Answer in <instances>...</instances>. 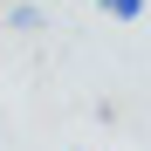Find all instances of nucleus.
<instances>
[{"label":"nucleus","instance_id":"f257e3e1","mask_svg":"<svg viewBox=\"0 0 151 151\" xmlns=\"http://www.w3.org/2000/svg\"><path fill=\"white\" fill-rule=\"evenodd\" d=\"M89 7H103V14H117V21H137L144 0H89Z\"/></svg>","mask_w":151,"mask_h":151}]
</instances>
